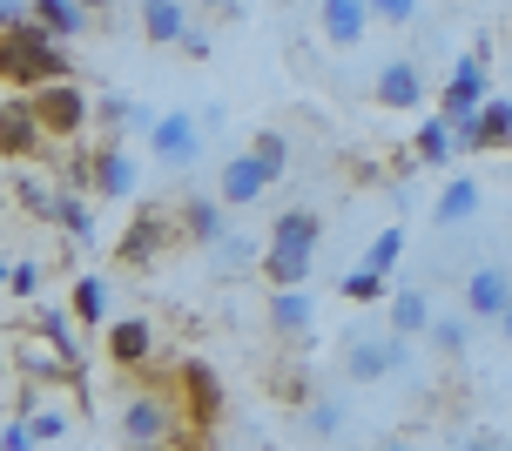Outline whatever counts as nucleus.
I'll list each match as a JSON object with an SVG mask.
<instances>
[{
    "instance_id": "obj_30",
    "label": "nucleus",
    "mask_w": 512,
    "mask_h": 451,
    "mask_svg": "<svg viewBox=\"0 0 512 451\" xmlns=\"http://www.w3.org/2000/svg\"><path fill=\"white\" fill-rule=\"evenodd\" d=\"M68 303H75V324H108V283L102 276H75Z\"/></svg>"
},
{
    "instance_id": "obj_28",
    "label": "nucleus",
    "mask_w": 512,
    "mask_h": 451,
    "mask_svg": "<svg viewBox=\"0 0 512 451\" xmlns=\"http://www.w3.org/2000/svg\"><path fill=\"white\" fill-rule=\"evenodd\" d=\"M472 324H479L472 310H465V317H432V330H425V344H432L438 357H465V344H472Z\"/></svg>"
},
{
    "instance_id": "obj_18",
    "label": "nucleus",
    "mask_w": 512,
    "mask_h": 451,
    "mask_svg": "<svg viewBox=\"0 0 512 451\" xmlns=\"http://www.w3.org/2000/svg\"><path fill=\"white\" fill-rule=\"evenodd\" d=\"M371 101H378V108H398V115L418 108V101H425V68H418V61H384L378 81H371Z\"/></svg>"
},
{
    "instance_id": "obj_29",
    "label": "nucleus",
    "mask_w": 512,
    "mask_h": 451,
    "mask_svg": "<svg viewBox=\"0 0 512 451\" xmlns=\"http://www.w3.org/2000/svg\"><path fill=\"white\" fill-rule=\"evenodd\" d=\"M54 229H68L75 243H95V209H88L68 182H61V202H54Z\"/></svg>"
},
{
    "instance_id": "obj_23",
    "label": "nucleus",
    "mask_w": 512,
    "mask_h": 451,
    "mask_svg": "<svg viewBox=\"0 0 512 451\" xmlns=\"http://www.w3.org/2000/svg\"><path fill=\"white\" fill-rule=\"evenodd\" d=\"M310 310H317V303L304 297V283H277V290H270V330H277V337H304Z\"/></svg>"
},
{
    "instance_id": "obj_5",
    "label": "nucleus",
    "mask_w": 512,
    "mask_h": 451,
    "mask_svg": "<svg viewBox=\"0 0 512 451\" xmlns=\"http://www.w3.org/2000/svg\"><path fill=\"white\" fill-rule=\"evenodd\" d=\"M27 95H34V115L48 128V142H81V128L95 122V101L81 95V81H41Z\"/></svg>"
},
{
    "instance_id": "obj_11",
    "label": "nucleus",
    "mask_w": 512,
    "mask_h": 451,
    "mask_svg": "<svg viewBox=\"0 0 512 451\" xmlns=\"http://www.w3.org/2000/svg\"><path fill=\"white\" fill-rule=\"evenodd\" d=\"M378 27V14H371V0H317V34H324V48H358L364 34Z\"/></svg>"
},
{
    "instance_id": "obj_7",
    "label": "nucleus",
    "mask_w": 512,
    "mask_h": 451,
    "mask_svg": "<svg viewBox=\"0 0 512 451\" xmlns=\"http://www.w3.org/2000/svg\"><path fill=\"white\" fill-rule=\"evenodd\" d=\"M149 155H155V169H169V176H182V169H196L203 162V122L196 115H155L149 128Z\"/></svg>"
},
{
    "instance_id": "obj_8",
    "label": "nucleus",
    "mask_w": 512,
    "mask_h": 451,
    "mask_svg": "<svg viewBox=\"0 0 512 451\" xmlns=\"http://www.w3.org/2000/svg\"><path fill=\"white\" fill-rule=\"evenodd\" d=\"M176 391H182V411H189V431L196 438H209L216 431V418H223V384H216V371H209L203 357H182L176 364Z\"/></svg>"
},
{
    "instance_id": "obj_39",
    "label": "nucleus",
    "mask_w": 512,
    "mask_h": 451,
    "mask_svg": "<svg viewBox=\"0 0 512 451\" xmlns=\"http://www.w3.org/2000/svg\"><path fill=\"white\" fill-rule=\"evenodd\" d=\"M68 411H34V438H41V445H61V438H68Z\"/></svg>"
},
{
    "instance_id": "obj_40",
    "label": "nucleus",
    "mask_w": 512,
    "mask_h": 451,
    "mask_svg": "<svg viewBox=\"0 0 512 451\" xmlns=\"http://www.w3.org/2000/svg\"><path fill=\"white\" fill-rule=\"evenodd\" d=\"M108 7H115V0H88V14H108Z\"/></svg>"
},
{
    "instance_id": "obj_41",
    "label": "nucleus",
    "mask_w": 512,
    "mask_h": 451,
    "mask_svg": "<svg viewBox=\"0 0 512 451\" xmlns=\"http://www.w3.org/2000/svg\"><path fill=\"white\" fill-rule=\"evenodd\" d=\"M499 330H506V344H512V310H506V317H499Z\"/></svg>"
},
{
    "instance_id": "obj_1",
    "label": "nucleus",
    "mask_w": 512,
    "mask_h": 451,
    "mask_svg": "<svg viewBox=\"0 0 512 451\" xmlns=\"http://www.w3.org/2000/svg\"><path fill=\"white\" fill-rule=\"evenodd\" d=\"M68 54H61V34H54L41 14L27 21H0V81L7 88H41V81H68Z\"/></svg>"
},
{
    "instance_id": "obj_3",
    "label": "nucleus",
    "mask_w": 512,
    "mask_h": 451,
    "mask_svg": "<svg viewBox=\"0 0 512 451\" xmlns=\"http://www.w3.org/2000/svg\"><path fill=\"white\" fill-rule=\"evenodd\" d=\"M411 344L418 337H405V330H358V337H344V377L351 384H384V377H398L411 364Z\"/></svg>"
},
{
    "instance_id": "obj_34",
    "label": "nucleus",
    "mask_w": 512,
    "mask_h": 451,
    "mask_svg": "<svg viewBox=\"0 0 512 451\" xmlns=\"http://www.w3.org/2000/svg\"><path fill=\"white\" fill-rule=\"evenodd\" d=\"M398 256H405V229L391 223V229H378V236H371V250H364V263H371V270H398Z\"/></svg>"
},
{
    "instance_id": "obj_2",
    "label": "nucleus",
    "mask_w": 512,
    "mask_h": 451,
    "mask_svg": "<svg viewBox=\"0 0 512 451\" xmlns=\"http://www.w3.org/2000/svg\"><path fill=\"white\" fill-rule=\"evenodd\" d=\"M317 236H324V223H317V209H283L277 223H270V243H263V283L277 290V283H310V263H317Z\"/></svg>"
},
{
    "instance_id": "obj_12",
    "label": "nucleus",
    "mask_w": 512,
    "mask_h": 451,
    "mask_svg": "<svg viewBox=\"0 0 512 451\" xmlns=\"http://www.w3.org/2000/svg\"><path fill=\"white\" fill-rule=\"evenodd\" d=\"M88 189H95L102 202L135 196V155H128L115 135H102V142H95V162H88Z\"/></svg>"
},
{
    "instance_id": "obj_24",
    "label": "nucleus",
    "mask_w": 512,
    "mask_h": 451,
    "mask_svg": "<svg viewBox=\"0 0 512 451\" xmlns=\"http://www.w3.org/2000/svg\"><path fill=\"white\" fill-rule=\"evenodd\" d=\"M452 149H459L452 115H425V122H418V135H411V155H418L425 169H445V162H452Z\"/></svg>"
},
{
    "instance_id": "obj_10",
    "label": "nucleus",
    "mask_w": 512,
    "mask_h": 451,
    "mask_svg": "<svg viewBox=\"0 0 512 451\" xmlns=\"http://www.w3.org/2000/svg\"><path fill=\"white\" fill-rule=\"evenodd\" d=\"M459 155H486V149H512V101H479L472 115H459Z\"/></svg>"
},
{
    "instance_id": "obj_36",
    "label": "nucleus",
    "mask_w": 512,
    "mask_h": 451,
    "mask_svg": "<svg viewBox=\"0 0 512 451\" xmlns=\"http://www.w3.org/2000/svg\"><path fill=\"white\" fill-rule=\"evenodd\" d=\"M7 297H21V303L41 297V263H34V256H27V263H7Z\"/></svg>"
},
{
    "instance_id": "obj_16",
    "label": "nucleus",
    "mask_w": 512,
    "mask_h": 451,
    "mask_svg": "<svg viewBox=\"0 0 512 451\" xmlns=\"http://www.w3.org/2000/svg\"><path fill=\"white\" fill-rule=\"evenodd\" d=\"M135 27H142V41H149V48H182L196 21H189V0H142Z\"/></svg>"
},
{
    "instance_id": "obj_26",
    "label": "nucleus",
    "mask_w": 512,
    "mask_h": 451,
    "mask_svg": "<svg viewBox=\"0 0 512 451\" xmlns=\"http://www.w3.org/2000/svg\"><path fill=\"white\" fill-rule=\"evenodd\" d=\"M95 122H102L108 135H128V128H155V115L142 108V101H128V95H102L95 101Z\"/></svg>"
},
{
    "instance_id": "obj_38",
    "label": "nucleus",
    "mask_w": 512,
    "mask_h": 451,
    "mask_svg": "<svg viewBox=\"0 0 512 451\" xmlns=\"http://www.w3.org/2000/svg\"><path fill=\"white\" fill-rule=\"evenodd\" d=\"M0 445H7V451H34V445H41V438H34V418H27V411H14V418H7V431H0Z\"/></svg>"
},
{
    "instance_id": "obj_31",
    "label": "nucleus",
    "mask_w": 512,
    "mask_h": 451,
    "mask_svg": "<svg viewBox=\"0 0 512 451\" xmlns=\"http://www.w3.org/2000/svg\"><path fill=\"white\" fill-rule=\"evenodd\" d=\"M34 14H41L61 41H75L81 27H88V0H34Z\"/></svg>"
},
{
    "instance_id": "obj_17",
    "label": "nucleus",
    "mask_w": 512,
    "mask_h": 451,
    "mask_svg": "<svg viewBox=\"0 0 512 451\" xmlns=\"http://www.w3.org/2000/svg\"><path fill=\"white\" fill-rule=\"evenodd\" d=\"M270 182H277V176H270V169H263V155L250 149V155H230V162H223V176H216V196L230 202V209H250V202L263 196Z\"/></svg>"
},
{
    "instance_id": "obj_9",
    "label": "nucleus",
    "mask_w": 512,
    "mask_h": 451,
    "mask_svg": "<svg viewBox=\"0 0 512 451\" xmlns=\"http://www.w3.org/2000/svg\"><path fill=\"white\" fill-rule=\"evenodd\" d=\"M41 149H48V128L34 115V95L7 88V95H0V155H7V162H27V155H41Z\"/></svg>"
},
{
    "instance_id": "obj_33",
    "label": "nucleus",
    "mask_w": 512,
    "mask_h": 451,
    "mask_svg": "<svg viewBox=\"0 0 512 451\" xmlns=\"http://www.w3.org/2000/svg\"><path fill=\"white\" fill-rule=\"evenodd\" d=\"M250 149L263 155V169H270V176H283V169H290V135H283V128H256Z\"/></svg>"
},
{
    "instance_id": "obj_37",
    "label": "nucleus",
    "mask_w": 512,
    "mask_h": 451,
    "mask_svg": "<svg viewBox=\"0 0 512 451\" xmlns=\"http://www.w3.org/2000/svg\"><path fill=\"white\" fill-rule=\"evenodd\" d=\"M371 14H378V27H411L418 21V0H371Z\"/></svg>"
},
{
    "instance_id": "obj_32",
    "label": "nucleus",
    "mask_w": 512,
    "mask_h": 451,
    "mask_svg": "<svg viewBox=\"0 0 512 451\" xmlns=\"http://www.w3.org/2000/svg\"><path fill=\"white\" fill-rule=\"evenodd\" d=\"M337 297H344V303H378V297H391V290H384V270L358 263V270H344V283H337Z\"/></svg>"
},
{
    "instance_id": "obj_25",
    "label": "nucleus",
    "mask_w": 512,
    "mask_h": 451,
    "mask_svg": "<svg viewBox=\"0 0 512 451\" xmlns=\"http://www.w3.org/2000/svg\"><path fill=\"white\" fill-rule=\"evenodd\" d=\"M304 431H310V438H344V431H351V418H344V398H331V391H310V398H304Z\"/></svg>"
},
{
    "instance_id": "obj_14",
    "label": "nucleus",
    "mask_w": 512,
    "mask_h": 451,
    "mask_svg": "<svg viewBox=\"0 0 512 451\" xmlns=\"http://www.w3.org/2000/svg\"><path fill=\"white\" fill-rule=\"evenodd\" d=\"M479 101H486V61H479V54H459V61H452V75L438 81V115H452V122H459V115L479 108Z\"/></svg>"
},
{
    "instance_id": "obj_6",
    "label": "nucleus",
    "mask_w": 512,
    "mask_h": 451,
    "mask_svg": "<svg viewBox=\"0 0 512 451\" xmlns=\"http://www.w3.org/2000/svg\"><path fill=\"white\" fill-rule=\"evenodd\" d=\"M169 243H182V216H176V209H155V202H142V209H135V223L122 229L115 256H122L128 270H149V263L169 250Z\"/></svg>"
},
{
    "instance_id": "obj_13",
    "label": "nucleus",
    "mask_w": 512,
    "mask_h": 451,
    "mask_svg": "<svg viewBox=\"0 0 512 451\" xmlns=\"http://www.w3.org/2000/svg\"><path fill=\"white\" fill-rule=\"evenodd\" d=\"M465 310L479 317V324H499L512 310V270L506 263H479V270L465 276Z\"/></svg>"
},
{
    "instance_id": "obj_15",
    "label": "nucleus",
    "mask_w": 512,
    "mask_h": 451,
    "mask_svg": "<svg viewBox=\"0 0 512 451\" xmlns=\"http://www.w3.org/2000/svg\"><path fill=\"white\" fill-rule=\"evenodd\" d=\"M176 216H182V243H196V250H216L230 236V202L223 196H189Z\"/></svg>"
},
{
    "instance_id": "obj_19",
    "label": "nucleus",
    "mask_w": 512,
    "mask_h": 451,
    "mask_svg": "<svg viewBox=\"0 0 512 451\" xmlns=\"http://www.w3.org/2000/svg\"><path fill=\"white\" fill-rule=\"evenodd\" d=\"M102 351H108V364H122V371H142V364L155 357V330L142 324V317H122V324H108Z\"/></svg>"
},
{
    "instance_id": "obj_20",
    "label": "nucleus",
    "mask_w": 512,
    "mask_h": 451,
    "mask_svg": "<svg viewBox=\"0 0 512 451\" xmlns=\"http://www.w3.org/2000/svg\"><path fill=\"white\" fill-rule=\"evenodd\" d=\"M479 209H486V182L452 176L445 189H438V202H432V223H438V229H459V223H472Z\"/></svg>"
},
{
    "instance_id": "obj_4",
    "label": "nucleus",
    "mask_w": 512,
    "mask_h": 451,
    "mask_svg": "<svg viewBox=\"0 0 512 451\" xmlns=\"http://www.w3.org/2000/svg\"><path fill=\"white\" fill-rule=\"evenodd\" d=\"M115 438L122 445H176V438H196V431L176 418V404L162 391H128L122 411H115Z\"/></svg>"
},
{
    "instance_id": "obj_27",
    "label": "nucleus",
    "mask_w": 512,
    "mask_h": 451,
    "mask_svg": "<svg viewBox=\"0 0 512 451\" xmlns=\"http://www.w3.org/2000/svg\"><path fill=\"white\" fill-rule=\"evenodd\" d=\"M68 317H75V303H68V310H48V303H41V310H34V330H41V337H48L68 364H81V337L68 330Z\"/></svg>"
},
{
    "instance_id": "obj_35",
    "label": "nucleus",
    "mask_w": 512,
    "mask_h": 451,
    "mask_svg": "<svg viewBox=\"0 0 512 451\" xmlns=\"http://www.w3.org/2000/svg\"><path fill=\"white\" fill-rule=\"evenodd\" d=\"M209 263H216L223 276H236V270H250V263H263V250H250L243 236H223V243L209 250Z\"/></svg>"
},
{
    "instance_id": "obj_22",
    "label": "nucleus",
    "mask_w": 512,
    "mask_h": 451,
    "mask_svg": "<svg viewBox=\"0 0 512 451\" xmlns=\"http://www.w3.org/2000/svg\"><path fill=\"white\" fill-rule=\"evenodd\" d=\"M384 310H391V330H405V337H418L425 344V330H432V290H418V283H405V290H391L384 297Z\"/></svg>"
},
{
    "instance_id": "obj_21",
    "label": "nucleus",
    "mask_w": 512,
    "mask_h": 451,
    "mask_svg": "<svg viewBox=\"0 0 512 451\" xmlns=\"http://www.w3.org/2000/svg\"><path fill=\"white\" fill-rule=\"evenodd\" d=\"M7 196H14V209H27L34 223H54V202H61V182H48V176H27L21 162H7Z\"/></svg>"
}]
</instances>
